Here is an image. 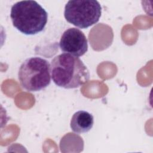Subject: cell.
Returning a JSON list of instances; mask_svg holds the SVG:
<instances>
[{"label":"cell","instance_id":"3957f363","mask_svg":"<svg viewBox=\"0 0 153 153\" xmlns=\"http://www.w3.org/2000/svg\"><path fill=\"white\" fill-rule=\"evenodd\" d=\"M50 65L39 57L26 59L20 65L18 78L21 85L26 90L33 92L46 88L51 82Z\"/></svg>","mask_w":153,"mask_h":153},{"label":"cell","instance_id":"7a4b0ae2","mask_svg":"<svg viewBox=\"0 0 153 153\" xmlns=\"http://www.w3.org/2000/svg\"><path fill=\"white\" fill-rule=\"evenodd\" d=\"M10 18L18 30L32 35L43 30L47 23L48 13L35 1H21L11 7Z\"/></svg>","mask_w":153,"mask_h":153},{"label":"cell","instance_id":"8992f818","mask_svg":"<svg viewBox=\"0 0 153 153\" xmlns=\"http://www.w3.org/2000/svg\"><path fill=\"white\" fill-rule=\"evenodd\" d=\"M94 118L93 115L85 111L76 112L72 116L70 126L72 130L76 133L89 131L93 127Z\"/></svg>","mask_w":153,"mask_h":153},{"label":"cell","instance_id":"5b68a950","mask_svg":"<svg viewBox=\"0 0 153 153\" xmlns=\"http://www.w3.org/2000/svg\"><path fill=\"white\" fill-rule=\"evenodd\" d=\"M59 47L65 53L79 57L87 51L88 42L85 35L81 30L75 27H71L63 33Z\"/></svg>","mask_w":153,"mask_h":153},{"label":"cell","instance_id":"277c9868","mask_svg":"<svg viewBox=\"0 0 153 153\" xmlns=\"http://www.w3.org/2000/svg\"><path fill=\"white\" fill-rule=\"evenodd\" d=\"M101 14V5L95 0L69 1L64 11L67 22L81 29L96 24L99 20Z\"/></svg>","mask_w":153,"mask_h":153},{"label":"cell","instance_id":"6da1fadb","mask_svg":"<svg viewBox=\"0 0 153 153\" xmlns=\"http://www.w3.org/2000/svg\"><path fill=\"white\" fill-rule=\"evenodd\" d=\"M50 71L54 84L67 89L78 88L90 79V72L81 59L68 53L56 56L51 60Z\"/></svg>","mask_w":153,"mask_h":153}]
</instances>
